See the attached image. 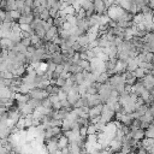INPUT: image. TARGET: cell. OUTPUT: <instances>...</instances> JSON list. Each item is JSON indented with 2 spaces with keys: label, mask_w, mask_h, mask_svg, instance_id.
<instances>
[{
  "label": "cell",
  "mask_w": 154,
  "mask_h": 154,
  "mask_svg": "<svg viewBox=\"0 0 154 154\" xmlns=\"http://www.w3.org/2000/svg\"><path fill=\"white\" fill-rule=\"evenodd\" d=\"M112 90H113V88H112V85L108 82L107 83H103V84H100V87L97 89V95L100 96L101 103H106L108 101Z\"/></svg>",
  "instance_id": "6da1fadb"
},
{
  "label": "cell",
  "mask_w": 154,
  "mask_h": 154,
  "mask_svg": "<svg viewBox=\"0 0 154 154\" xmlns=\"http://www.w3.org/2000/svg\"><path fill=\"white\" fill-rule=\"evenodd\" d=\"M28 95H29V97H34V99H38V100H42L48 96L47 91L41 88H32Z\"/></svg>",
  "instance_id": "7a4b0ae2"
},
{
  "label": "cell",
  "mask_w": 154,
  "mask_h": 154,
  "mask_svg": "<svg viewBox=\"0 0 154 154\" xmlns=\"http://www.w3.org/2000/svg\"><path fill=\"white\" fill-rule=\"evenodd\" d=\"M122 147H123L122 140H119V138H117V137H113V138L109 141L108 149L111 150V153H118V152H120Z\"/></svg>",
  "instance_id": "3957f363"
},
{
  "label": "cell",
  "mask_w": 154,
  "mask_h": 154,
  "mask_svg": "<svg viewBox=\"0 0 154 154\" xmlns=\"http://www.w3.org/2000/svg\"><path fill=\"white\" fill-rule=\"evenodd\" d=\"M141 81H142V83H143V85H144V88H146L147 90H150V89L154 88V76H153V75L146 73L144 77H143Z\"/></svg>",
  "instance_id": "277c9868"
},
{
  "label": "cell",
  "mask_w": 154,
  "mask_h": 154,
  "mask_svg": "<svg viewBox=\"0 0 154 154\" xmlns=\"http://www.w3.org/2000/svg\"><path fill=\"white\" fill-rule=\"evenodd\" d=\"M128 135H130L135 141H142V140L146 137L144 130L141 129V128H138V129H136V130H130V132H129Z\"/></svg>",
  "instance_id": "5b68a950"
},
{
  "label": "cell",
  "mask_w": 154,
  "mask_h": 154,
  "mask_svg": "<svg viewBox=\"0 0 154 154\" xmlns=\"http://www.w3.org/2000/svg\"><path fill=\"white\" fill-rule=\"evenodd\" d=\"M58 32H59L58 28L54 26V25H52V26L46 31V36H45V38H46L47 41H52V40L58 35Z\"/></svg>",
  "instance_id": "8992f818"
},
{
  "label": "cell",
  "mask_w": 154,
  "mask_h": 154,
  "mask_svg": "<svg viewBox=\"0 0 154 154\" xmlns=\"http://www.w3.org/2000/svg\"><path fill=\"white\" fill-rule=\"evenodd\" d=\"M126 61L117 59L116 61V73H123L124 71H126Z\"/></svg>",
  "instance_id": "52a82bcc"
},
{
  "label": "cell",
  "mask_w": 154,
  "mask_h": 154,
  "mask_svg": "<svg viewBox=\"0 0 154 154\" xmlns=\"http://www.w3.org/2000/svg\"><path fill=\"white\" fill-rule=\"evenodd\" d=\"M141 144L144 149L149 150L152 148H154V138H150V137H144L142 141H141Z\"/></svg>",
  "instance_id": "ba28073f"
},
{
  "label": "cell",
  "mask_w": 154,
  "mask_h": 154,
  "mask_svg": "<svg viewBox=\"0 0 154 154\" xmlns=\"http://www.w3.org/2000/svg\"><path fill=\"white\" fill-rule=\"evenodd\" d=\"M69 140H67V137L66 136H64V135H61L59 138H58V147H59V149H63V148H65V147H69Z\"/></svg>",
  "instance_id": "9c48e42d"
},
{
  "label": "cell",
  "mask_w": 154,
  "mask_h": 154,
  "mask_svg": "<svg viewBox=\"0 0 154 154\" xmlns=\"http://www.w3.org/2000/svg\"><path fill=\"white\" fill-rule=\"evenodd\" d=\"M132 73H134V76H135L136 79H142L144 77V75H146V70L142 69V67H137Z\"/></svg>",
  "instance_id": "30bf717a"
},
{
  "label": "cell",
  "mask_w": 154,
  "mask_h": 154,
  "mask_svg": "<svg viewBox=\"0 0 154 154\" xmlns=\"http://www.w3.org/2000/svg\"><path fill=\"white\" fill-rule=\"evenodd\" d=\"M77 42H78L81 46H83V47H88V43H89V38H88V35L85 34V35H83V36H79V37H77Z\"/></svg>",
  "instance_id": "8fae6325"
},
{
  "label": "cell",
  "mask_w": 154,
  "mask_h": 154,
  "mask_svg": "<svg viewBox=\"0 0 154 154\" xmlns=\"http://www.w3.org/2000/svg\"><path fill=\"white\" fill-rule=\"evenodd\" d=\"M48 18H51L49 8H43V10L40 12V19H42V20H47Z\"/></svg>",
  "instance_id": "7c38bea8"
},
{
  "label": "cell",
  "mask_w": 154,
  "mask_h": 154,
  "mask_svg": "<svg viewBox=\"0 0 154 154\" xmlns=\"http://www.w3.org/2000/svg\"><path fill=\"white\" fill-rule=\"evenodd\" d=\"M96 134H97L96 126H95L93 123H90V124L87 126V136H88V135H96Z\"/></svg>",
  "instance_id": "4fadbf2b"
},
{
  "label": "cell",
  "mask_w": 154,
  "mask_h": 154,
  "mask_svg": "<svg viewBox=\"0 0 154 154\" xmlns=\"http://www.w3.org/2000/svg\"><path fill=\"white\" fill-rule=\"evenodd\" d=\"M79 66L83 69V70H85V71H90V61L89 60H79Z\"/></svg>",
  "instance_id": "5bb4252c"
},
{
  "label": "cell",
  "mask_w": 154,
  "mask_h": 154,
  "mask_svg": "<svg viewBox=\"0 0 154 154\" xmlns=\"http://www.w3.org/2000/svg\"><path fill=\"white\" fill-rule=\"evenodd\" d=\"M19 42H20L23 46H25V47H29V46L31 45V41H30V38H29V37H22Z\"/></svg>",
  "instance_id": "9a60e30c"
},
{
  "label": "cell",
  "mask_w": 154,
  "mask_h": 154,
  "mask_svg": "<svg viewBox=\"0 0 154 154\" xmlns=\"http://www.w3.org/2000/svg\"><path fill=\"white\" fill-rule=\"evenodd\" d=\"M65 82H66V78H63V77H59V78H58V79H57V81L54 82V84L61 88V87H63V85L65 84Z\"/></svg>",
  "instance_id": "2e32d148"
},
{
  "label": "cell",
  "mask_w": 154,
  "mask_h": 154,
  "mask_svg": "<svg viewBox=\"0 0 154 154\" xmlns=\"http://www.w3.org/2000/svg\"><path fill=\"white\" fill-rule=\"evenodd\" d=\"M54 72H57L58 75H61V73L64 72V65H63V64L57 65V67H55V71H54Z\"/></svg>",
  "instance_id": "e0dca14e"
},
{
  "label": "cell",
  "mask_w": 154,
  "mask_h": 154,
  "mask_svg": "<svg viewBox=\"0 0 154 154\" xmlns=\"http://www.w3.org/2000/svg\"><path fill=\"white\" fill-rule=\"evenodd\" d=\"M58 97H59V100H60V101H63V100H66V97H67V94H66V93H64L63 90H60V91L58 93Z\"/></svg>",
  "instance_id": "ac0fdd59"
},
{
  "label": "cell",
  "mask_w": 154,
  "mask_h": 154,
  "mask_svg": "<svg viewBox=\"0 0 154 154\" xmlns=\"http://www.w3.org/2000/svg\"><path fill=\"white\" fill-rule=\"evenodd\" d=\"M91 51H93V53L95 54V57H97L101 52H102V49H101V47H99V46H96V47H94V48H91Z\"/></svg>",
  "instance_id": "d6986e66"
},
{
  "label": "cell",
  "mask_w": 154,
  "mask_h": 154,
  "mask_svg": "<svg viewBox=\"0 0 154 154\" xmlns=\"http://www.w3.org/2000/svg\"><path fill=\"white\" fill-rule=\"evenodd\" d=\"M79 135H81V136H87V126L82 125V126L79 128Z\"/></svg>",
  "instance_id": "ffe728a7"
},
{
  "label": "cell",
  "mask_w": 154,
  "mask_h": 154,
  "mask_svg": "<svg viewBox=\"0 0 154 154\" xmlns=\"http://www.w3.org/2000/svg\"><path fill=\"white\" fill-rule=\"evenodd\" d=\"M148 112L152 114V117L154 118V102H152V103H149L148 105Z\"/></svg>",
  "instance_id": "44dd1931"
},
{
  "label": "cell",
  "mask_w": 154,
  "mask_h": 154,
  "mask_svg": "<svg viewBox=\"0 0 154 154\" xmlns=\"http://www.w3.org/2000/svg\"><path fill=\"white\" fill-rule=\"evenodd\" d=\"M147 5L154 11V0H148V2H147Z\"/></svg>",
  "instance_id": "7402d4cb"
},
{
  "label": "cell",
  "mask_w": 154,
  "mask_h": 154,
  "mask_svg": "<svg viewBox=\"0 0 154 154\" xmlns=\"http://www.w3.org/2000/svg\"><path fill=\"white\" fill-rule=\"evenodd\" d=\"M152 20H153V23H154V11H153V17H152Z\"/></svg>",
  "instance_id": "603a6c76"
},
{
  "label": "cell",
  "mask_w": 154,
  "mask_h": 154,
  "mask_svg": "<svg viewBox=\"0 0 154 154\" xmlns=\"http://www.w3.org/2000/svg\"><path fill=\"white\" fill-rule=\"evenodd\" d=\"M19 1H22V2H25V1H26V0H19Z\"/></svg>",
  "instance_id": "cb8c5ba5"
}]
</instances>
